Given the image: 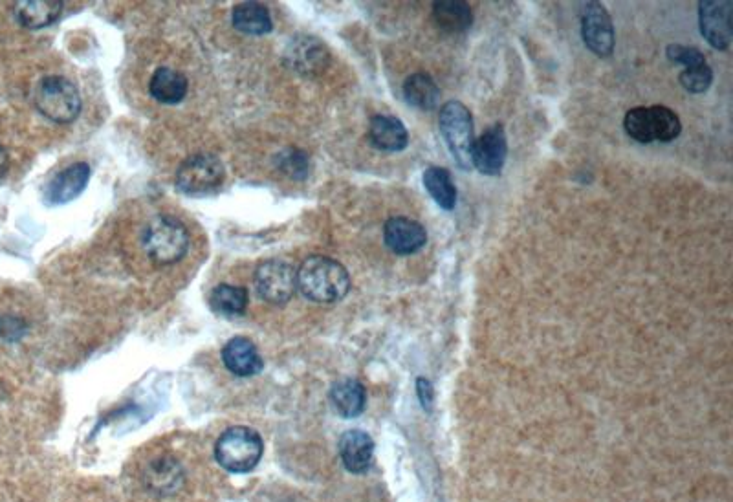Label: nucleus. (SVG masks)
<instances>
[{
	"mask_svg": "<svg viewBox=\"0 0 733 502\" xmlns=\"http://www.w3.org/2000/svg\"><path fill=\"white\" fill-rule=\"evenodd\" d=\"M297 288L310 301L329 305L341 301L347 295L351 288V277L340 262L323 255H314L299 266Z\"/></svg>",
	"mask_w": 733,
	"mask_h": 502,
	"instance_id": "1",
	"label": "nucleus"
},
{
	"mask_svg": "<svg viewBox=\"0 0 733 502\" xmlns=\"http://www.w3.org/2000/svg\"><path fill=\"white\" fill-rule=\"evenodd\" d=\"M142 246L156 266H171L186 257L189 235L180 220L160 215L142 231Z\"/></svg>",
	"mask_w": 733,
	"mask_h": 502,
	"instance_id": "2",
	"label": "nucleus"
},
{
	"mask_svg": "<svg viewBox=\"0 0 733 502\" xmlns=\"http://www.w3.org/2000/svg\"><path fill=\"white\" fill-rule=\"evenodd\" d=\"M263 438L252 427H230L215 444V459L230 473H250L263 457Z\"/></svg>",
	"mask_w": 733,
	"mask_h": 502,
	"instance_id": "3",
	"label": "nucleus"
},
{
	"mask_svg": "<svg viewBox=\"0 0 733 502\" xmlns=\"http://www.w3.org/2000/svg\"><path fill=\"white\" fill-rule=\"evenodd\" d=\"M440 132L448 145L449 153L460 169L473 167V118L468 107L460 101H449L440 110Z\"/></svg>",
	"mask_w": 733,
	"mask_h": 502,
	"instance_id": "4",
	"label": "nucleus"
},
{
	"mask_svg": "<svg viewBox=\"0 0 733 502\" xmlns=\"http://www.w3.org/2000/svg\"><path fill=\"white\" fill-rule=\"evenodd\" d=\"M35 107L55 123H72L81 112L79 92L61 76L43 77L35 90Z\"/></svg>",
	"mask_w": 733,
	"mask_h": 502,
	"instance_id": "5",
	"label": "nucleus"
},
{
	"mask_svg": "<svg viewBox=\"0 0 733 502\" xmlns=\"http://www.w3.org/2000/svg\"><path fill=\"white\" fill-rule=\"evenodd\" d=\"M224 182V165L215 154H195L180 165L176 187L186 195H206Z\"/></svg>",
	"mask_w": 733,
	"mask_h": 502,
	"instance_id": "6",
	"label": "nucleus"
},
{
	"mask_svg": "<svg viewBox=\"0 0 733 502\" xmlns=\"http://www.w3.org/2000/svg\"><path fill=\"white\" fill-rule=\"evenodd\" d=\"M255 286L264 301L272 305H285L296 292L297 272L288 262L270 259L257 268Z\"/></svg>",
	"mask_w": 733,
	"mask_h": 502,
	"instance_id": "7",
	"label": "nucleus"
},
{
	"mask_svg": "<svg viewBox=\"0 0 733 502\" xmlns=\"http://www.w3.org/2000/svg\"><path fill=\"white\" fill-rule=\"evenodd\" d=\"M583 41L592 54L609 57L614 50V26L609 11L600 2H587L581 13Z\"/></svg>",
	"mask_w": 733,
	"mask_h": 502,
	"instance_id": "8",
	"label": "nucleus"
},
{
	"mask_svg": "<svg viewBox=\"0 0 733 502\" xmlns=\"http://www.w3.org/2000/svg\"><path fill=\"white\" fill-rule=\"evenodd\" d=\"M701 32L717 50H728L732 44V4L728 0H704L699 6Z\"/></svg>",
	"mask_w": 733,
	"mask_h": 502,
	"instance_id": "9",
	"label": "nucleus"
},
{
	"mask_svg": "<svg viewBox=\"0 0 733 502\" xmlns=\"http://www.w3.org/2000/svg\"><path fill=\"white\" fill-rule=\"evenodd\" d=\"M508 156V143L503 125H493L473 145V167L482 175L497 176L503 171Z\"/></svg>",
	"mask_w": 733,
	"mask_h": 502,
	"instance_id": "10",
	"label": "nucleus"
},
{
	"mask_svg": "<svg viewBox=\"0 0 733 502\" xmlns=\"http://www.w3.org/2000/svg\"><path fill=\"white\" fill-rule=\"evenodd\" d=\"M385 244L398 255H411L426 246L427 231L416 220L394 217L383 226Z\"/></svg>",
	"mask_w": 733,
	"mask_h": 502,
	"instance_id": "11",
	"label": "nucleus"
},
{
	"mask_svg": "<svg viewBox=\"0 0 733 502\" xmlns=\"http://www.w3.org/2000/svg\"><path fill=\"white\" fill-rule=\"evenodd\" d=\"M222 361L231 374L241 378L255 376L263 371L264 367L259 350L253 345V341L246 338H233L228 341L222 349Z\"/></svg>",
	"mask_w": 733,
	"mask_h": 502,
	"instance_id": "12",
	"label": "nucleus"
},
{
	"mask_svg": "<svg viewBox=\"0 0 733 502\" xmlns=\"http://www.w3.org/2000/svg\"><path fill=\"white\" fill-rule=\"evenodd\" d=\"M88 178H90V167L87 164H74L66 167L50 182V186L46 189V202L54 206L72 202L85 191Z\"/></svg>",
	"mask_w": 733,
	"mask_h": 502,
	"instance_id": "13",
	"label": "nucleus"
},
{
	"mask_svg": "<svg viewBox=\"0 0 733 502\" xmlns=\"http://www.w3.org/2000/svg\"><path fill=\"white\" fill-rule=\"evenodd\" d=\"M340 457L347 470L354 475H362L371 468L374 459L372 438L358 429L347 431L340 438Z\"/></svg>",
	"mask_w": 733,
	"mask_h": 502,
	"instance_id": "14",
	"label": "nucleus"
},
{
	"mask_svg": "<svg viewBox=\"0 0 733 502\" xmlns=\"http://www.w3.org/2000/svg\"><path fill=\"white\" fill-rule=\"evenodd\" d=\"M369 140L380 151L400 153L409 145V132L398 118L374 116L369 127Z\"/></svg>",
	"mask_w": 733,
	"mask_h": 502,
	"instance_id": "15",
	"label": "nucleus"
},
{
	"mask_svg": "<svg viewBox=\"0 0 733 502\" xmlns=\"http://www.w3.org/2000/svg\"><path fill=\"white\" fill-rule=\"evenodd\" d=\"M367 402V393L362 382L354 378H343L334 383L330 389V404L343 418H356L363 413Z\"/></svg>",
	"mask_w": 733,
	"mask_h": 502,
	"instance_id": "16",
	"label": "nucleus"
},
{
	"mask_svg": "<svg viewBox=\"0 0 733 502\" xmlns=\"http://www.w3.org/2000/svg\"><path fill=\"white\" fill-rule=\"evenodd\" d=\"M151 96L164 105H178L187 94V77L175 68L162 66L149 83Z\"/></svg>",
	"mask_w": 733,
	"mask_h": 502,
	"instance_id": "17",
	"label": "nucleus"
},
{
	"mask_svg": "<svg viewBox=\"0 0 733 502\" xmlns=\"http://www.w3.org/2000/svg\"><path fill=\"white\" fill-rule=\"evenodd\" d=\"M15 17L24 28L39 30L57 21L63 11V2L59 0H26L15 4Z\"/></svg>",
	"mask_w": 733,
	"mask_h": 502,
	"instance_id": "18",
	"label": "nucleus"
},
{
	"mask_svg": "<svg viewBox=\"0 0 733 502\" xmlns=\"http://www.w3.org/2000/svg\"><path fill=\"white\" fill-rule=\"evenodd\" d=\"M233 26L248 35H266L272 32L274 22L270 11L257 2H242L231 11Z\"/></svg>",
	"mask_w": 733,
	"mask_h": 502,
	"instance_id": "19",
	"label": "nucleus"
},
{
	"mask_svg": "<svg viewBox=\"0 0 733 502\" xmlns=\"http://www.w3.org/2000/svg\"><path fill=\"white\" fill-rule=\"evenodd\" d=\"M433 17L438 28L449 33L466 32L473 21L470 4L462 0H440L433 6Z\"/></svg>",
	"mask_w": 733,
	"mask_h": 502,
	"instance_id": "20",
	"label": "nucleus"
},
{
	"mask_svg": "<svg viewBox=\"0 0 733 502\" xmlns=\"http://www.w3.org/2000/svg\"><path fill=\"white\" fill-rule=\"evenodd\" d=\"M404 98L411 107L429 112L438 107L440 88L426 74H413L405 79Z\"/></svg>",
	"mask_w": 733,
	"mask_h": 502,
	"instance_id": "21",
	"label": "nucleus"
},
{
	"mask_svg": "<svg viewBox=\"0 0 733 502\" xmlns=\"http://www.w3.org/2000/svg\"><path fill=\"white\" fill-rule=\"evenodd\" d=\"M424 186L431 198L438 206L451 211L457 206V187L451 180L448 169L444 167H429L424 173Z\"/></svg>",
	"mask_w": 733,
	"mask_h": 502,
	"instance_id": "22",
	"label": "nucleus"
},
{
	"mask_svg": "<svg viewBox=\"0 0 733 502\" xmlns=\"http://www.w3.org/2000/svg\"><path fill=\"white\" fill-rule=\"evenodd\" d=\"M211 306L220 316H241L248 306V292L242 286L220 284L211 294Z\"/></svg>",
	"mask_w": 733,
	"mask_h": 502,
	"instance_id": "23",
	"label": "nucleus"
},
{
	"mask_svg": "<svg viewBox=\"0 0 733 502\" xmlns=\"http://www.w3.org/2000/svg\"><path fill=\"white\" fill-rule=\"evenodd\" d=\"M649 110H651V123H653L655 142L668 143L677 140L680 131H682L679 116L673 110L662 107V105L649 107Z\"/></svg>",
	"mask_w": 733,
	"mask_h": 502,
	"instance_id": "24",
	"label": "nucleus"
},
{
	"mask_svg": "<svg viewBox=\"0 0 733 502\" xmlns=\"http://www.w3.org/2000/svg\"><path fill=\"white\" fill-rule=\"evenodd\" d=\"M296 63L303 72L316 74L329 65V52L316 39H303V44L297 48Z\"/></svg>",
	"mask_w": 733,
	"mask_h": 502,
	"instance_id": "25",
	"label": "nucleus"
},
{
	"mask_svg": "<svg viewBox=\"0 0 733 502\" xmlns=\"http://www.w3.org/2000/svg\"><path fill=\"white\" fill-rule=\"evenodd\" d=\"M625 132L640 143L655 142L653 136V123H651V110L646 107H636L625 114Z\"/></svg>",
	"mask_w": 733,
	"mask_h": 502,
	"instance_id": "26",
	"label": "nucleus"
},
{
	"mask_svg": "<svg viewBox=\"0 0 733 502\" xmlns=\"http://www.w3.org/2000/svg\"><path fill=\"white\" fill-rule=\"evenodd\" d=\"M713 72L708 65L693 66L686 68L680 74V85L686 88L691 94H702L712 87Z\"/></svg>",
	"mask_w": 733,
	"mask_h": 502,
	"instance_id": "27",
	"label": "nucleus"
},
{
	"mask_svg": "<svg viewBox=\"0 0 733 502\" xmlns=\"http://www.w3.org/2000/svg\"><path fill=\"white\" fill-rule=\"evenodd\" d=\"M668 59L673 63L693 68V66L706 65V57L701 50L693 48V46H682V44H669Z\"/></svg>",
	"mask_w": 733,
	"mask_h": 502,
	"instance_id": "28",
	"label": "nucleus"
},
{
	"mask_svg": "<svg viewBox=\"0 0 733 502\" xmlns=\"http://www.w3.org/2000/svg\"><path fill=\"white\" fill-rule=\"evenodd\" d=\"M279 167L285 171L286 175L301 180L308 173L307 154L301 153L297 149H286L285 153L281 154Z\"/></svg>",
	"mask_w": 733,
	"mask_h": 502,
	"instance_id": "29",
	"label": "nucleus"
},
{
	"mask_svg": "<svg viewBox=\"0 0 733 502\" xmlns=\"http://www.w3.org/2000/svg\"><path fill=\"white\" fill-rule=\"evenodd\" d=\"M416 393H418L422 407L427 409V411H431L433 400H435V393H433V387H431V383L427 382L426 378H418L416 380Z\"/></svg>",
	"mask_w": 733,
	"mask_h": 502,
	"instance_id": "30",
	"label": "nucleus"
},
{
	"mask_svg": "<svg viewBox=\"0 0 733 502\" xmlns=\"http://www.w3.org/2000/svg\"><path fill=\"white\" fill-rule=\"evenodd\" d=\"M8 167H10V160H8V154H6V151H4L2 147H0V178L6 175V171H8Z\"/></svg>",
	"mask_w": 733,
	"mask_h": 502,
	"instance_id": "31",
	"label": "nucleus"
}]
</instances>
